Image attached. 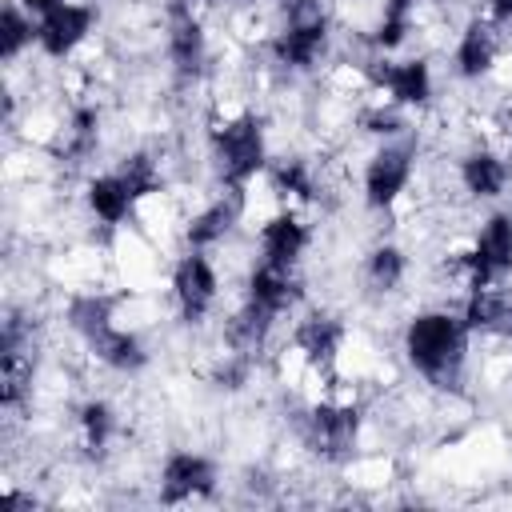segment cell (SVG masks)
<instances>
[{"label": "cell", "instance_id": "7", "mask_svg": "<svg viewBox=\"0 0 512 512\" xmlns=\"http://www.w3.org/2000/svg\"><path fill=\"white\" fill-rule=\"evenodd\" d=\"M324 36H328V24L320 12H308V16H296L272 44L276 60L288 64V68H312L316 56L324 52Z\"/></svg>", "mask_w": 512, "mask_h": 512}, {"label": "cell", "instance_id": "14", "mask_svg": "<svg viewBox=\"0 0 512 512\" xmlns=\"http://www.w3.org/2000/svg\"><path fill=\"white\" fill-rule=\"evenodd\" d=\"M292 296H296V288H292V280H288V268H276V264H260L256 272H252V280H248V300L256 304V308H264V312H284L288 304H292Z\"/></svg>", "mask_w": 512, "mask_h": 512}, {"label": "cell", "instance_id": "18", "mask_svg": "<svg viewBox=\"0 0 512 512\" xmlns=\"http://www.w3.org/2000/svg\"><path fill=\"white\" fill-rule=\"evenodd\" d=\"M296 348L312 360V364H328L340 348V324L332 316H308L300 328H296Z\"/></svg>", "mask_w": 512, "mask_h": 512}, {"label": "cell", "instance_id": "26", "mask_svg": "<svg viewBox=\"0 0 512 512\" xmlns=\"http://www.w3.org/2000/svg\"><path fill=\"white\" fill-rule=\"evenodd\" d=\"M80 428H84V440L88 448H104L108 436H112V408L104 400H88L80 408Z\"/></svg>", "mask_w": 512, "mask_h": 512}, {"label": "cell", "instance_id": "28", "mask_svg": "<svg viewBox=\"0 0 512 512\" xmlns=\"http://www.w3.org/2000/svg\"><path fill=\"white\" fill-rule=\"evenodd\" d=\"M96 148V112L92 108H80L72 116V156H88Z\"/></svg>", "mask_w": 512, "mask_h": 512}, {"label": "cell", "instance_id": "8", "mask_svg": "<svg viewBox=\"0 0 512 512\" xmlns=\"http://www.w3.org/2000/svg\"><path fill=\"white\" fill-rule=\"evenodd\" d=\"M172 288H176V300H180V308H184V316L188 320H196V316H204L208 312V304L216 300V268L200 256V252H188L180 264H176V272H172Z\"/></svg>", "mask_w": 512, "mask_h": 512}, {"label": "cell", "instance_id": "32", "mask_svg": "<svg viewBox=\"0 0 512 512\" xmlns=\"http://www.w3.org/2000/svg\"><path fill=\"white\" fill-rule=\"evenodd\" d=\"M500 328H504V332H508V336H512V304H508V308H504V320H500Z\"/></svg>", "mask_w": 512, "mask_h": 512}, {"label": "cell", "instance_id": "5", "mask_svg": "<svg viewBox=\"0 0 512 512\" xmlns=\"http://www.w3.org/2000/svg\"><path fill=\"white\" fill-rule=\"evenodd\" d=\"M88 32H92V8L68 4V0L56 4L52 12H44L40 24H36V40L48 56H68Z\"/></svg>", "mask_w": 512, "mask_h": 512}, {"label": "cell", "instance_id": "20", "mask_svg": "<svg viewBox=\"0 0 512 512\" xmlns=\"http://www.w3.org/2000/svg\"><path fill=\"white\" fill-rule=\"evenodd\" d=\"M116 176L128 184L132 200H140V196L156 192V184H160L156 164H152V156H148V152H132V156H124V164H120V172H116Z\"/></svg>", "mask_w": 512, "mask_h": 512}, {"label": "cell", "instance_id": "3", "mask_svg": "<svg viewBox=\"0 0 512 512\" xmlns=\"http://www.w3.org/2000/svg\"><path fill=\"white\" fill-rule=\"evenodd\" d=\"M464 264H468L472 288H488L492 276H500V272L512 268V216H508V212L488 216V224L480 228L476 248L468 252Z\"/></svg>", "mask_w": 512, "mask_h": 512}, {"label": "cell", "instance_id": "12", "mask_svg": "<svg viewBox=\"0 0 512 512\" xmlns=\"http://www.w3.org/2000/svg\"><path fill=\"white\" fill-rule=\"evenodd\" d=\"M92 352L108 364V368H116V372H136V368H144V360H148V352H144V344L132 336V332H124V328H104V332H96L92 340Z\"/></svg>", "mask_w": 512, "mask_h": 512}, {"label": "cell", "instance_id": "25", "mask_svg": "<svg viewBox=\"0 0 512 512\" xmlns=\"http://www.w3.org/2000/svg\"><path fill=\"white\" fill-rule=\"evenodd\" d=\"M32 36H36L32 20H28L16 4H8V8H4V32H0V52H4V60H12Z\"/></svg>", "mask_w": 512, "mask_h": 512}, {"label": "cell", "instance_id": "13", "mask_svg": "<svg viewBox=\"0 0 512 512\" xmlns=\"http://www.w3.org/2000/svg\"><path fill=\"white\" fill-rule=\"evenodd\" d=\"M492 60H496V32L488 28V24H468L464 28V36H460V44H456V68H460V76H484L488 68H492Z\"/></svg>", "mask_w": 512, "mask_h": 512}, {"label": "cell", "instance_id": "6", "mask_svg": "<svg viewBox=\"0 0 512 512\" xmlns=\"http://www.w3.org/2000/svg\"><path fill=\"white\" fill-rule=\"evenodd\" d=\"M212 484H216V468H212V460H204V456H196V452H172V456L164 460V472H160V496H164L168 504L204 496V492H212Z\"/></svg>", "mask_w": 512, "mask_h": 512}, {"label": "cell", "instance_id": "23", "mask_svg": "<svg viewBox=\"0 0 512 512\" xmlns=\"http://www.w3.org/2000/svg\"><path fill=\"white\" fill-rule=\"evenodd\" d=\"M72 324L92 340L96 332H104L112 324V304L104 296H80V300H72Z\"/></svg>", "mask_w": 512, "mask_h": 512}, {"label": "cell", "instance_id": "22", "mask_svg": "<svg viewBox=\"0 0 512 512\" xmlns=\"http://www.w3.org/2000/svg\"><path fill=\"white\" fill-rule=\"evenodd\" d=\"M368 280L376 284V288H396L400 280H404V252L400 248H392V244H384V248H376L372 256H368Z\"/></svg>", "mask_w": 512, "mask_h": 512}, {"label": "cell", "instance_id": "19", "mask_svg": "<svg viewBox=\"0 0 512 512\" xmlns=\"http://www.w3.org/2000/svg\"><path fill=\"white\" fill-rule=\"evenodd\" d=\"M88 208L104 220V224H120L124 216H128V208H132V192H128V184L112 172V176H96L92 184H88Z\"/></svg>", "mask_w": 512, "mask_h": 512}, {"label": "cell", "instance_id": "21", "mask_svg": "<svg viewBox=\"0 0 512 512\" xmlns=\"http://www.w3.org/2000/svg\"><path fill=\"white\" fill-rule=\"evenodd\" d=\"M504 308H508L504 296H496V292H488V288H472V300H468V308H464V324H468V328H500Z\"/></svg>", "mask_w": 512, "mask_h": 512}, {"label": "cell", "instance_id": "1", "mask_svg": "<svg viewBox=\"0 0 512 512\" xmlns=\"http://www.w3.org/2000/svg\"><path fill=\"white\" fill-rule=\"evenodd\" d=\"M464 336H468V324L456 320L452 312H420L404 332V352H408L412 368H420L428 380L444 384L460 368Z\"/></svg>", "mask_w": 512, "mask_h": 512}, {"label": "cell", "instance_id": "11", "mask_svg": "<svg viewBox=\"0 0 512 512\" xmlns=\"http://www.w3.org/2000/svg\"><path fill=\"white\" fill-rule=\"evenodd\" d=\"M376 80L392 92L396 104H424L432 96V72L424 60H404V64H384Z\"/></svg>", "mask_w": 512, "mask_h": 512}, {"label": "cell", "instance_id": "30", "mask_svg": "<svg viewBox=\"0 0 512 512\" xmlns=\"http://www.w3.org/2000/svg\"><path fill=\"white\" fill-rule=\"evenodd\" d=\"M492 16H496L500 24H508V20H512V0H492Z\"/></svg>", "mask_w": 512, "mask_h": 512}, {"label": "cell", "instance_id": "17", "mask_svg": "<svg viewBox=\"0 0 512 512\" xmlns=\"http://www.w3.org/2000/svg\"><path fill=\"white\" fill-rule=\"evenodd\" d=\"M168 52H172L180 72H196L204 64V32L192 20V12H184V8H176L172 32H168Z\"/></svg>", "mask_w": 512, "mask_h": 512}, {"label": "cell", "instance_id": "27", "mask_svg": "<svg viewBox=\"0 0 512 512\" xmlns=\"http://www.w3.org/2000/svg\"><path fill=\"white\" fill-rule=\"evenodd\" d=\"M272 180H276L280 192H292L300 200H312V180H308V168L300 160H280L276 172H272Z\"/></svg>", "mask_w": 512, "mask_h": 512}, {"label": "cell", "instance_id": "10", "mask_svg": "<svg viewBox=\"0 0 512 512\" xmlns=\"http://www.w3.org/2000/svg\"><path fill=\"white\" fill-rule=\"evenodd\" d=\"M304 244H308V232H304V224L296 220V216H272L268 224H264V232H260V248H264V264H276V268H292L296 260H300V252H304Z\"/></svg>", "mask_w": 512, "mask_h": 512}, {"label": "cell", "instance_id": "15", "mask_svg": "<svg viewBox=\"0 0 512 512\" xmlns=\"http://www.w3.org/2000/svg\"><path fill=\"white\" fill-rule=\"evenodd\" d=\"M460 180H464V188H468L472 196L492 200V196L504 192L508 168H504V160L492 156V152H472V156H464V164H460Z\"/></svg>", "mask_w": 512, "mask_h": 512}, {"label": "cell", "instance_id": "9", "mask_svg": "<svg viewBox=\"0 0 512 512\" xmlns=\"http://www.w3.org/2000/svg\"><path fill=\"white\" fill-rule=\"evenodd\" d=\"M356 428H360V416L356 408H332V404H320L312 408L304 432H308V444L324 456H344L356 440Z\"/></svg>", "mask_w": 512, "mask_h": 512}, {"label": "cell", "instance_id": "29", "mask_svg": "<svg viewBox=\"0 0 512 512\" xmlns=\"http://www.w3.org/2000/svg\"><path fill=\"white\" fill-rule=\"evenodd\" d=\"M280 8H284L292 20H296V16H308V12H320L316 0H280Z\"/></svg>", "mask_w": 512, "mask_h": 512}, {"label": "cell", "instance_id": "24", "mask_svg": "<svg viewBox=\"0 0 512 512\" xmlns=\"http://www.w3.org/2000/svg\"><path fill=\"white\" fill-rule=\"evenodd\" d=\"M416 0H388L384 4V20L376 28V44L380 48H396L404 36H408V16H412Z\"/></svg>", "mask_w": 512, "mask_h": 512}, {"label": "cell", "instance_id": "2", "mask_svg": "<svg viewBox=\"0 0 512 512\" xmlns=\"http://www.w3.org/2000/svg\"><path fill=\"white\" fill-rule=\"evenodd\" d=\"M212 148H216V160H220V172L228 184H244L248 176H256L264 168V132L252 116H240V120H228L212 132Z\"/></svg>", "mask_w": 512, "mask_h": 512}, {"label": "cell", "instance_id": "31", "mask_svg": "<svg viewBox=\"0 0 512 512\" xmlns=\"http://www.w3.org/2000/svg\"><path fill=\"white\" fill-rule=\"evenodd\" d=\"M20 4H24L28 12H40V16H44V12H52V8L64 4V0H20Z\"/></svg>", "mask_w": 512, "mask_h": 512}, {"label": "cell", "instance_id": "16", "mask_svg": "<svg viewBox=\"0 0 512 512\" xmlns=\"http://www.w3.org/2000/svg\"><path fill=\"white\" fill-rule=\"evenodd\" d=\"M236 192H240V188H236ZM236 192H232L228 200L208 204L200 216H192V220H188V232H184V236H188V244H192V248L216 244V240L236 224V216H240V196H236Z\"/></svg>", "mask_w": 512, "mask_h": 512}, {"label": "cell", "instance_id": "4", "mask_svg": "<svg viewBox=\"0 0 512 512\" xmlns=\"http://www.w3.org/2000/svg\"><path fill=\"white\" fill-rule=\"evenodd\" d=\"M412 156H416V148L404 140V144H384L368 160V168H364V196H368L372 208H388L404 192V184L412 176Z\"/></svg>", "mask_w": 512, "mask_h": 512}]
</instances>
